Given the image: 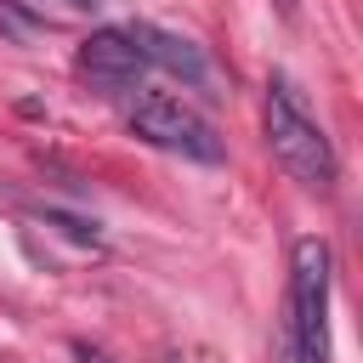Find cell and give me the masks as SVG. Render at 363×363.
<instances>
[{"mask_svg": "<svg viewBox=\"0 0 363 363\" xmlns=\"http://www.w3.org/2000/svg\"><path fill=\"white\" fill-rule=\"evenodd\" d=\"M267 142H272V159L301 187H312V193H329L335 187V147H329L323 125L306 113L301 91L284 74L267 79Z\"/></svg>", "mask_w": 363, "mask_h": 363, "instance_id": "obj_1", "label": "cell"}, {"mask_svg": "<svg viewBox=\"0 0 363 363\" xmlns=\"http://www.w3.org/2000/svg\"><path fill=\"white\" fill-rule=\"evenodd\" d=\"M125 125H130V136H142L147 147L182 153V159H193V164H221V159H227L216 125H210L199 108H187L182 96H170V91H136L130 108H125Z\"/></svg>", "mask_w": 363, "mask_h": 363, "instance_id": "obj_2", "label": "cell"}, {"mask_svg": "<svg viewBox=\"0 0 363 363\" xmlns=\"http://www.w3.org/2000/svg\"><path fill=\"white\" fill-rule=\"evenodd\" d=\"M289 335H295V363H329V244L323 238L295 244Z\"/></svg>", "mask_w": 363, "mask_h": 363, "instance_id": "obj_3", "label": "cell"}, {"mask_svg": "<svg viewBox=\"0 0 363 363\" xmlns=\"http://www.w3.org/2000/svg\"><path fill=\"white\" fill-rule=\"evenodd\" d=\"M74 68L91 79V85H102V91H130L136 79H142V51H136V40H130V28H96L85 45H79V57H74Z\"/></svg>", "mask_w": 363, "mask_h": 363, "instance_id": "obj_4", "label": "cell"}, {"mask_svg": "<svg viewBox=\"0 0 363 363\" xmlns=\"http://www.w3.org/2000/svg\"><path fill=\"white\" fill-rule=\"evenodd\" d=\"M130 40H136L142 62L176 74L182 85H204V79H210V62H204V51H199L187 34H170V28H153V23H130Z\"/></svg>", "mask_w": 363, "mask_h": 363, "instance_id": "obj_5", "label": "cell"}, {"mask_svg": "<svg viewBox=\"0 0 363 363\" xmlns=\"http://www.w3.org/2000/svg\"><path fill=\"white\" fill-rule=\"evenodd\" d=\"M74 357H79V363H113L108 352H96V346H85V340H74Z\"/></svg>", "mask_w": 363, "mask_h": 363, "instance_id": "obj_6", "label": "cell"}, {"mask_svg": "<svg viewBox=\"0 0 363 363\" xmlns=\"http://www.w3.org/2000/svg\"><path fill=\"white\" fill-rule=\"evenodd\" d=\"M272 6H278V11H284V17H289V11H295V0H272Z\"/></svg>", "mask_w": 363, "mask_h": 363, "instance_id": "obj_7", "label": "cell"}, {"mask_svg": "<svg viewBox=\"0 0 363 363\" xmlns=\"http://www.w3.org/2000/svg\"><path fill=\"white\" fill-rule=\"evenodd\" d=\"M68 6H96V0H68Z\"/></svg>", "mask_w": 363, "mask_h": 363, "instance_id": "obj_8", "label": "cell"}]
</instances>
